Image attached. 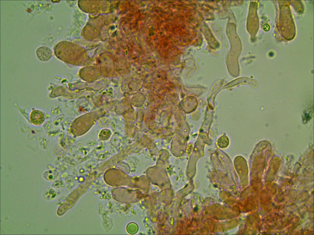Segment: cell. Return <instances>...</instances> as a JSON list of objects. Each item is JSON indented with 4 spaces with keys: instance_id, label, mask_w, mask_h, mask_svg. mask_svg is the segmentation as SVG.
I'll use <instances>...</instances> for the list:
<instances>
[{
    "instance_id": "cell-1",
    "label": "cell",
    "mask_w": 314,
    "mask_h": 235,
    "mask_svg": "<svg viewBox=\"0 0 314 235\" xmlns=\"http://www.w3.org/2000/svg\"><path fill=\"white\" fill-rule=\"evenodd\" d=\"M36 54L40 60L47 61L52 57V52L49 47L46 46H41L37 49Z\"/></svg>"
},
{
    "instance_id": "cell-2",
    "label": "cell",
    "mask_w": 314,
    "mask_h": 235,
    "mask_svg": "<svg viewBox=\"0 0 314 235\" xmlns=\"http://www.w3.org/2000/svg\"><path fill=\"white\" fill-rule=\"evenodd\" d=\"M30 118L33 123L36 125L42 124L45 120L43 113L41 111L35 110L31 113Z\"/></svg>"
}]
</instances>
